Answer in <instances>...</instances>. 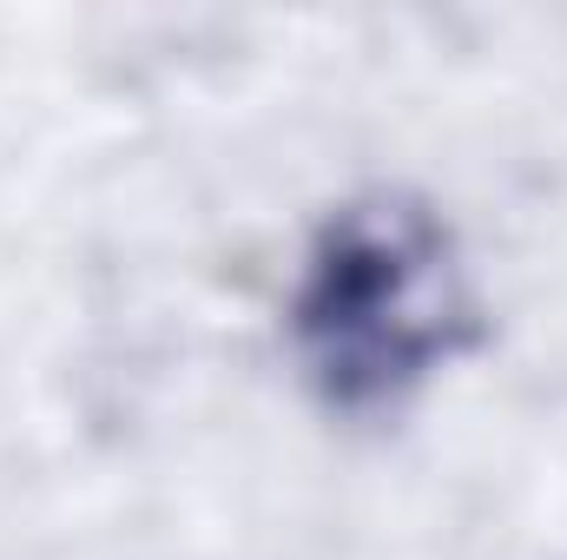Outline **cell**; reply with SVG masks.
I'll use <instances>...</instances> for the list:
<instances>
[{
  "label": "cell",
  "mask_w": 567,
  "mask_h": 560,
  "mask_svg": "<svg viewBox=\"0 0 567 560\" xmlns=\"http://www.w3.org/2000/svg\"><path fill=\"white\" fill-rule=\"evenodd\" d=\"M475 323L455 231L410 191H363L337 205L290 290V350L337 416H383L410 403L475 343Z\"/></svg>",
  "instance_id": "obj_1"
}]
</instances>
